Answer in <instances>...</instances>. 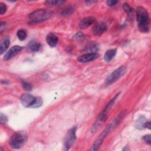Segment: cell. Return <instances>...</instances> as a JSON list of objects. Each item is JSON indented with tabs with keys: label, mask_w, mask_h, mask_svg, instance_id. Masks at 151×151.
Masks as SVG:
<instances>
[{
	"label": "cell",
	"mask_w": 151,
	"mask_h": 151,
	"mask_svg": "<svg viewBox=\"0 0 151 151\" xmlns=\"http://www.w3.org/2000/svg\"><path fill=\"white\" fill-rule=\"evenodd\" d=\"M64 1L60 0H48L45 2V5L47 6H51L55 5H59L64 3Z\"/></svg>",
	"instance_id": "obj_16"
},
{
	"label": "cell",
	"mask_w": 151,
	"mask_h": 151,
	"mask_svg": "<svg viewBox=\"0 0 151 151\" xmlns=\"http://www.w3.org/2000/svg\"><path fill=\"white\" fill-rule=\"evenodd\" d=\"M99 57V54L96 52H88L80 56L78 61L80 63H87L97 59Z\"/></svg>",
	"instance_id": "obj_8"
},
{
	"label": "cell",
	"mask_w": 151,
	"mask_h": 151,
	"mask_svg": "<svg viewBox=\"0 0 151 151\" xmlns=\"http://www.w3.org/2000/svg\"><path fill=\"white\" fill-rule=\"evenodd\" d=\"M0 119H1V123H5L6 122H7V117H6V116L4 115L2 113L1 114V117H0Z\"/></svg>",
	"instance_id": "obj_25"
},
{
	"label": "cell",
	"mask_w": 151,
	"mask_h": 151,
	"mask_svg": "<svg viewBox=\"0 0 151 151\" xmlns=\"http://www.w3.org/2000/svg\"><path fill=\"white\" fill-rule=\"evenodd\" d=\"M123 8L126 11V12L128 14L129 16H133V10L130 6V5L128 4H127V3L123 4Z\"/></svg>",
	"instance_id": "obj_18"
},
{
	"label": "cell",
	"mask_w": 151,
	"mask_h": 151,
	"mask_svg": "<svg viewBox=\"0 0 151 151\" xmlns=\"http://www.w3.org/2000/svg\"><path fill=\"white\" fill-rule=\"evenodd\" d=\"M145 123H146L145 119L143 117H140L136 122V128L142 129L145 127Z\"/></svg>",
	"instance_id": "obj_20"
},
{
	"label": "cell",
	"mask_w": 151,
	"mask_h": 151,
	"mask_svg": "<svg viewBox=\"0 0 151 151\" xmlns=\"http://www.w3.org/2000/svg\"><path fill=\"white\" fill-rule=\"evenodd\" d=\"M35 97L32 95L28 93H25L22 94L20 98V101L21 104L26 107H31V106L35 101Z\"/></svg>",
	"instance_id": "obj_7"
},
{
	"label": "cell",
	"mask_w": 151,
	"mask_h": 151,
	"mask_svg": "<svg viewBox=\"0 0 151 151\" xmlns=\"http://www.w3.org/2000/svg\"><path fill=\"white\" fill-rule=\"evenodd\" d=\"M146 127L148 129H150V122H146L145 123V127Z\"/></svg>",
	"instance_id": "obj_26"
},
{
	"label": "cell",
	"mask_w": 151,
	"mask_h": 151,
	"mask_svg": "<svg viewBox=\"0 0 151 151\" xmlns=\"http://www.w3.org/2000/svg\"><path fill=\"white\" fill-rule=\"evenodd\" d=\"M122 119V116L119 115V116L114 120V121L110 124L109 125H108L105 129L102 132V133L100 134V135L98 137V138L96 140V141L94 142V143H93V145H92L91 148L90 149L91 150H97L99 147L100 146V145L102 144L104 139H105V137H106V136L109 134V133L110 132V131L111 130V129L116 126V124L117 123H119V122L120 121V120Z\"/></svg>",
	"instance_id": "obj_2"
},
{
	"label": "cell",
	"mask_w": 151,
	"mask_h": 151,
	"mask_svg": "<svg viewBox=\"0 0 151 151\" xmlns=\"http://www.w3.org/2000/svg\"><path fill=\"white\" fill-rule=\"evenodd\" d=\"M27 135L24 132H17L12 135L9 144L14 149H19L21 147L27 140Z\"/></svg>",
	"instance_id": "obj_3"
},
{
	"label": "cell",
	"mask_w": 151,
	"mask_h": 151,
	"mask_svg": "<svg viewBox=\"0 0 151 151\" xmlns=\"http://www.w3.org/2000/svg\"><path fill=\"white\" fill-rule=\"evenodd\" d=\"M17 37L18 38L19 40H20L21 41H23L24 40L26 37H27V32L25 30L23 29H19L18 31H17Z\"/></svg>",
	"instance_id": "obj_17"
},
{
	"label": "cell",
	"mask_w": 151,
	"mask_h": 151,
	"mask_svg": "<svg viewBox=\"0 0 151 151\" xmlns=\"http://www.w3.org/2000/svg\"><path fill=\"white\" fill-rule=\"evenodd\" d=\"M107 29V25L104 22H99L93 27V32L96 35H100Z\"/></svg>",
	"instance_id": "obj_10"
},
{
	"label": "cell",
	"mask_w": 151,
	"mask_h": 151,
	"mask_svg": "<svg viewBox=\"0 0 151 151\" xmlns=\"http://www.w3.org/2000/svg\"><path fill=\"white\" fill-rule=\"evenodd\" d=\"M76 129H77V127L74 126L68 130L64 140L65 150H69L74 144L76 139Z\"/></svg>",
	"instance_id": "obj_6"
},
{
	"label": "cell",
	"mask_w": 151,
	"mask_h": 151,
	"mask_svg": "<svg viewBox=\"0 0 151 151\" xmlns=\"http://www.w3.org/2000/svg\"><path fill=\"white\" fill-rule=\"evenodd\" d=\"M95 18L93 17H88L83 19L79 23V27L82 28H87L88 27L91 25L95 22Z\"/></svg>",
	"instance_id": "obj_11"
},
{
	"label": "cell",
	"mask_w": 151,
	"mask_h": 151,
	"mask_svg": "<svg viewBox=\"0 0 151 151\" xmlns=\"http://www.w3.org/2000/svg\"><path fill=\"white\" fill-rule=\"evenodd\" d=\"M22 49V47L19 45H15L12 47L11 48L9 49V50L5 54L3 59L5 61L9 60L11 58H12L14 57H15L21 50Z\"/></svg>",
	"instance_id": "obj_9"
},
{
	"label": "cell",
	"mask_w": 151,
	"mask_h": 151,
	"mask_svg": "<svg viewBox=\"0 0 151 151\" xmlns=\"http://www.w3.org/2000/svg\"><path fill=\"white\" fill-rule=\"evenodd\" d=\"M9 44H10V40L8 37H5L2 40L0 45L1 54H2L5 51H6Z\"/></svg>",
	"instance_id": "obj_13"
},
{
	"label": "cell",
	"mask_w": 151,
	"mask_h": 151,
	"mask_svg": "<svg viewBox=\"0 0 151 151\" xmlns=\"http://www.w3.org/2000/svg\"><path fill=\"white\" fill-rule=\"evenodd\" d=\"M21 82H22V87L25 90H27V91H29L31 90L32 88V86L31 85V84L26 82L24 80H21Z\"/></svg>",
	"instance_id": "obj_21"
},
{
	"label": "cell",
	"mask_w": 151,
	"mask_h": 151,
	"mask_svg": "<svg viewBox=\"0 0 151 151\" xmlns=\"http://www.w3.org/2000/svg\"><path fill=\"white\" fill-rule=\"evenodd\" d=\"M126 69L124 67L122 66L116 70H115L113 72H112L106 78V85L110 86L116 82L118 79H119L124 74L126 73Z\"/></svg>",
	"instance_id": "obj_5"
},
{
	"label": "cell",
	"mask_w": 151,
	"mask_h": 151,
	"mask_svg": "<svg viewBox=\"0 0 151 151\" xmlns=\"http://www.w3.org/2000/svg\"><path fill=\"white\" fill-rule=\"evenodd\" d=\"M42 99L40 97H36L35 100L33 104L31 106V108H36V107H39L42 105Z\"/></svg>",
	"instance_id": "obj_19"
},
{
	"label": "cell",
	"mask_w": 151,
	"mask_h": 151,
	"mask_svg": "<svg viewBox=\"0 0 151 151\" xmlns=\"http://www.w3.org/2000/svg\"><path fill=\"white\" fill-rule=\"evenodd\" d=\"M143 140L147 143V144L150 145L151 143V141H150V134H147V135H145L143 137Z\"/></svg>",
	"instance_id": "obj_23"
},
{
	"label": "cell",
	"mask_w": 151,
	"mask_h": 151,
	"mask_svg": "<svg viewBox=\"0 0 151 151\" xmlns=\"http://www.w3.org/2000/svg\"><path fill=\"white\" fill-rule=\"evenodd\" d=\"M116 54V49H110L106 51L105 53L104 59L106 62H110L115 56Z\"/></svg>",
	"instance_id": "obj_14"
},
{
	"label": "cell",
	"mask_w": 151,
	"mask_h": 151,
	"mask_svg": "<svg viewBox=\"0 0 151 151\" xmlns=\"http://www.w3.org/2000/svg\"><path fill=\"white\" fill-rule=\"evenodd\" d=\"M50 16L51 14L48 11L41 9H37L30 14V15H29V18L30 19L29 23H38L48 19Z\"/></svg>",
	"instance_id": "obj_4"
},
{
	"label": "cell",
	"mask_w": 151,
	"mask_h": 151,
	"mask_svg": "<svg viewBox=\"0 0 151 151\" xmlns=\"http://www.w3.org/2000/svg\"><path fill=\"white\" fill-rule=\"evenodd\" d=\"M6 6L5 4L2 2L0 3V14L2 15L6 12Z\"/></svg>",
	"instance_id": "obj_22"
},
{
	"label": "cell",
	"mask_w": 151,
	"mask_h": 151,
	"mask_svg": "<svg viewBox=\"0 0 151 151\" xmlns=\"http://www.w3.org/2000/svg\"><path fill=\"white\" fill-rule=\"evenodd\" d=\"M41 47L40 43L36 41H31L28 44V48L32 52H37L39 51Z\"/></svg>",
	"instance_id": "obj_15"
},
{
	"label": "cell",
	"mask_w": 151,
	"mask_h": 151,
	"mask_svg": "<svg viewBox=\"0 0 151 151\" xmlns=\"http://www.w3.org/2000/svg\"><path fill=\"white\" fill-rule=\"evenodd\" d=\"M136 17L138 28L142 32H147L149 31V17L146 9L138 6L136 9Z\"/></svg>",
	"instance_id": "obj_1"
},
{
	"label": "cell",
	"mask_w": 151,
	"mask_h": 151,
	"mask_svg": "<svg viewBox=\"0 0 151 151\" xmlns=\"http://www.w3.org/2000/svg\"><path fill=\"white\" fill-rule=\"evenodd\" d=\"M118 2L117 1H115V0H109V1H107L106 2V4L108 6H113V5H115Z\"/></svg>",
	"instance_id": "obj_24"
},
{
	"label": "cell",
	"mask_w": 151,
	"mask_h": 151,
	"mask_svg": "<svg viewBox=\"0 0 151 151\" xmlns=\"http://www.w3.org/2000/svg\"><path fill=\"white\" fill-rule=\"evenodd\" d=\"M58 41V37L52 33L48 34L46 37V42L51 47H55L57 45Z\"/></svg>",
	"instance_id": "obj_12"
}]
</instances>
